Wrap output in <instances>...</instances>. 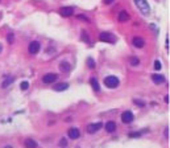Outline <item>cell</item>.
Listing matches in <instances>:
<instances>
[{
    "instance_id": "obj_1",
    "label": "cell",
    "mask_w": 170,
    "mask_h": 148,
    "mask_svg": "<svg viewBox=\"0 0 170 148\" xmlns=\"http://www.w3.org/2000/svg\"><path fill=\"white\" fill-rule=\"evenodd\" d=\"M99 40H100L102 42H108V44H115L116 42V36L115 34H112L111 32H102L100 34H99Z\"/></svg>"
},
{
    "instance_id": "obj_2",
    "label": "cell",
    "mask_w": 170,
    "mask_h": 148,
    "mask_svg": "<svg viewBox=\"0 0 170 148\" xmlns=\"http://www.w3.org/2000/svg\"><path fill=\"white\" fill-rule=\"evenodd\" d=\"M135 3H136V5H137L138 11H141L142 15H149V13H150V7H149L146 0H135Z\"/></svg>"
},
{
    "instance_id": "obj_3",
    "label": "cell",
    "mask_w": 170,
    "mask_h": 148,
    "mask_svg": "<svg viewBox=\"0 0 170 148\" xmlns=\"http://www.w3.org/2000/svg\"><path fill=\"white\" fill-rule=\"evenodd\" d=\"M120 83L119 78H116L115 75H108L104 78V85H106L108 89H115V87H117Z\"/></svg>"
},
{
    "instance_id": "obj_4",
    "label": "cell",
    "mask_w": 170,
    "mask_h": 148,
    "mask_svg": "<svg viewBox=\"0 0 170 148\" xmlns=\"http://www.w3.org/2000/svg\"><path fill=\"white\" fill-rule=\"evenodd\" d=\"M57 78H58V74L48 73V74H45V75L42 77V82H44V83H46V85H51L53 82L57 81Z\"/></svg>"
},
{
    "instance_id": "obj_5",
    "label": "cell",
    "mask_w": 170,
    "mask_h": 148,
    "mask_svg": "<svg viewBox=\"0 0 170 148\" xmlns=\"http://www.w3.org/2000/svg\"><path fill=\"white\" fill-rule=\"evenodd\" d=\"M133 119H135V116H133V112L132 111H124V112L121 114V122L125 124H129L133 122Z\"/></svg>"
},
{
    "instance_id": "obj_6",
    "label": "cell",
    "mask_w": 170,
    "mask_h": 148,
    "mask_svg": "<svg viewBox=\"0 0 170 148\" xmlns=\"http://www.w3.org/2000/svg\"><path fill=\"white\" fill-rule=\"evenodd\" d=\"M40 48H41V45H40V42L38 41H32L29 44V46H28V52L30 53V54H37L38 52H40Z\"/></svg>"
},
{
    "instance_id": "obj_7",
    "label": "cell",
    "mask_w": 170,
    "mask_h": 148,
    "mask_svg": "<svg viewBox=\"0 0 170 148\" xmlns=\"http://www.w3.org/2000/svg\"><path fill=\"white\" fill-rule=\"evenodd\" d=\"M102 127H103V123H100V122L88 124V126H87V132H88V134H95V132H98Z\"/></svg>"
},
{
    "instance_id": "obj_8",
    "label": "cell",
    "mask_w": 170,
    "mask_h": 148,
    "mask_svg": "<svg viewBox=\"0 0 170 148\" xmlns=\"http://www.w3.org/2000/svg\"><path fill=\"white\" fill-rule=\"evenodd\" d=\"M67 135H69V137H70V139H73V140H77V139H79V137H80V132H79V130L75 128V127L70 128L69 131H67Z\"/></svg>"
},
{
    "instance_id": "obj_9",
    "label": "cell",
    "mask_w": 170,
    "mask_h": 148,
    "mask_svg": "<svg viewBox=\"0 0 170 148\" xmlns=\"http://www.w3.org/2000/svg\"><path fill=\"white\" fill-rule=\"evenodd\" d=\"M59 12H61V15L63 16V17H70V16L74 13V9H73V7H62L61 9H59Z\"/></svg>"
},
{
    "instance_id": "obj_10",
    "label": "cell",
    "mask_w": 170,
    "mask_h": 148,
    "mask_svg": "<svg viewBox=\"0 0 170 148\" xmlns=\"http://www.w3.org/2000/svg\"><path fill=\"white\" fill-rule=\"evenodd\" d=\"M59 70H61L62 73H69V71L71 70V63L67 62V61H62V62L59 63Z\"/></svg>"
},
{
    "instance_id": "obj_11",
    "label": "cell",
    "mask_w": 170,
    "mask_h": 148,
    "mask_svg": "<svg viewBox=\"0 0 170 148\" xmlns=\"http://www.w3.org/2000/svg\"><path fill=\"white\" fill-rule=\"evenodd\" d=\"M104 128H106L107 132L112 134V132H115V130H116V123H115L114 120H108L106 124H104Z\"/></svg>"
},
{
    "instance_id": "obj_12",
    "label": "cell",
    "mask_w": 170,
    "mask_h": 148,
    "mask_svg": "<svg viewBox=\"0 0 170 148\" xmlns=\"http://www.w3.org/2000/svg\"><path fill=\"white\" fill-rule=\"evenodd\" d=\"M152 81L156 85H161L165 82V77L162 74H152Z\"/></svg>"
},
{
    "instance_id": "obj_13",
    "label": "cell",
    "mask_w": 170,
    "mask_h": 148,
    "mask_svg": "<svg viewBox=\"0 0 170 148\" xmlns=\"http://www.w3.org/2000/svg\"><path fill=\"white\" fill-rule=\"evenodd\" d=\"M54 91H65V90L69 89V83H66V82H61V83H57L53 86Z\"/></svg>"
},
{
    "instance_id": "obj_14",
    "label": "cell",
    "mask_w": 170,
    "mask_h": 148,
    "mask_svg": "<svg viewBox=\"0 0 170 148\" xmlns=\"http://www.w3.org/2000/svg\"><path fill=\"white\" fill-rule=\"evenodd\" d=\"M132 42L136 48H138V49L144 48V45H145V41H144V38H141V37H133Z\"/></svg>"
},
{
    "instance_id": "obj_15",
    "label": "cell",
    "mask_w": 170,
    "mask_h": 148,
    "mask_svg": "<svg viewBox=\"0 0 170 148\" xmlns=\"http://www.w3.org/2000/svg\"><path fill=\"white\" fill-rule=\"evenodd\" d=\"M117 20H119L120 23H127V21L129 20V15H128L127 11H120L119 16H117Z\"/></svg>"
},
{
    "instance_id": "obj_16",
    "label": "cell",
    "mask_w": 170,
    "mask_h": 148,
    "mask_svg": "<svg viewBox=\"0 0 170 148\" xmlns=\"http://www.w3.org/2000/svg\"><path fill=\"white\" fill-rule=\"evenodd\" d=\"M24 144H25V147H27V148H37V147H38V145H37V143H36L33 139H30V137L25 139Z\"/></svg>"
},
{
    "instance_id": "obj_17",
    "label": "cell",
    "mask_w": 170,
    "mask_h": 148,
    "mask_svg": "<svg viewBox=\"0 0 170 148\" xmlns=\"http://www.w3.org/2000/svg\"><path fill=\"white\" fill-rule=\"evenodd\" d=\"M90 83H91V86H92L94 91H96V92L100 91V86H99V83H98V81H96V78H91L90 79Z\"/></svg>"
},
{
    "instance_id": "obj_18",
    "label": "cell",
    "mask_w": 170,
    "mask_h": 148,
    "mask_svg": "<svg viewBox=\"0 0 170 148\" xmlns=\"http://www.w3.org/2000/svg\"><path fill=\"white\" fill-rule=\"evenodd\" d=\"M7 41H8L9 44H13L15 42V33L13 32H9V33L7 34Z\"/></svg>"
},
{
    "instance_id": "obj_19",
    "label": "cell",
    "mask_w": 170,
    "mask_h": 148,
    "mask_svg": "<svg viewBox=\"0 0 170 148\" xmlns=\"http://www.w3.org/2000/svg\"><path fill=\"white\" fill-rule=\"evenodd\" d=\"M129 62H130V65H132V66H137L138 63H140V60H138L137 57H130Z\"/></svg>"
},
{
    "instance_id": "obj_20",
    "label": "cell",
    "mask_w": 170,
    "mask_h": 148,
    "mask_svg": "<svg viewBox=\"0 0 170 148\" xmlns=\"http://www.w3.org/2000/svg\"><path fill=\"white\" fill-rule=\"evenodd\" d=\"M80 37H82V40L85 42H90V37H88V33L86 31H82V34H80Z\"/></svg>"
},
{
    "instance_id": "obj_21",
    "label": "cell",
    "mask_w": 170,
    "mask_h": 148,
    "mask_svg": "<svg viewBox=\"0 0 170 148\" xmlns=\"http://www.w3.org/2000/svg\"><path fill=\"white\" fill-rule=\"evenodd\" d=\"M87 65H88V68H90V69H94V68H95V61H94L92 60V58H87Z\"/></svg>"
},
{
    "instance_id": "obj_22",
    "label": "cell",
    "mask_w": 170,
    "mask_h": 148,
    "mask_svg": "<svg viewBox=\"0 0 170 148\" xmlns=\"http://www.w3.org/2000/svg\"><path fill=\"white\" fill-rule=\"evenodd\" d=\"M59 147H61V148H65V147H67V140L65 139V137H62V139L59 140Z\"/></svg>"
},
{
    "instance_id": "obj_23",
    "label": "cell",
    "mask_w": 170,
    "mask_h": 148,
    "mask_svg": "<svg viewBox=\"0 0 170 148\" xmlns=\"http://www.w3.org/2000/svg\"><path fill=\"white\" fill-rule=\"evenodd\" d=\"M11 82H13V78H11V79H6V81L3 82V85H1V87H3V89H6V87H8V85L11 83Z\"/></svg>"
},
{
    "instance_id": "obj_24",
    "label": "cell",
    "mask_w": 170,
    "mask_h": 148,
    "mask_svg": "<svg viewBox=\"0 0 170 148\" xmlns=\"http://www.w3.org/2000/svg\"><path fill=\"white\" fill-rule=\"evenodd\" d=\"M135 105H137L138 107H144V106H145V102H142V100H140V99H135Z\"/></svg>"
},
{
    "instance_id": "obj_25",
    "label": "cell",
    "mask_w": 170,
    "mask_h": 148,
    "mask_svg": "<svg viewBox=\"0 0 170 148\" xmlns=\"http://www.w3.org/2000/svg\"><path fill=\"white\" fill-rule=\"evenodd\" d=\"M77 17L79 18V20H85L86 23H90V18H88V17H86V16H83V15H78Z\"/></svg>"
},
{
    "instance_id": "obj_26",
    "label": "cell",
    "mask_w": 170,
    "mask_h": 148,
    "mask_svg": "<svg viewBox=\"0 0 170 148\" xmlns=\"http://www.w3.org/2000/svg\"><path fill=\"white\" fill-rule=\"evenodd\" d=\"M28 87H29V83H28L27 81H24V82H21V90H27Z\"/></svg>"
},
{
    "instance_id": "obj_27",
    "label": "cell",
    "mask_w": 170,
    "mask_h": 148,
    "mask_svg": "<svg viewBox=\"0 0 170 148\" xmlns=\"http://www.w3.org/2000/svg\"><path fill=\"white\" fill-rule=\"evenodd\" d=\"M141 134H142V132H130V134H129V137H138Z\"/></svg>"
},
{
    "instance_id": "obj_28",
    "label": "cell",
    "mask_w": 170,
    "mask_h": 148,
    "mask_svg": "<svg viewBox=\"0 0 170 148\" xmlns=\"http://www.w3.org/2000/svg\"><path fill=\"white\" fill-rule=\"evenodd\" d=\"M154 69H156V70H161V62H159V61H156V62H154Z\"/></svg>"
},
{
    "instance_id": "obj_29",
    "label": "cell",
    "mask_w": 170,
    "mask_h": 148,
    "mask_svg": "<svg viewBox=\"0 0 170 148\" xmlns=\"http://www.w3.org/2000/svg\"><path fill=\"white\" fill-rule=\"evenodd\" d=\"M165 137H166V139H169V127H166V128H165Z\"/></svg>"
},
{
    "instance_id": "obj_30",
    "label": "cell",
    "mask_w": 170,
    "mask_h": 148,
    "mask_svg": "<svg viewBox=\"0 0 170 148\" xmlns=\"http://www.w3.org/2000/svg\"><path fill=\"white\" fill-rule=\"evenodd\" d=\"M112 1H114V0H103V3H104V4H107V5H108V4H111Z\"/></svg>"
},
{
    "instance_id": "obj_31",
    "label": "cell",
    "mask_w": 170,
    "mask_h": 148,
    "mask_svg": "<svg viewBox=\"0 0 170 148\" xmlns=\"http://www.w3.org/2000/svg\"><path fill=\"white\" fill-rule=\"evenodd\" d=\"M164 100H165V102H166V103H169V95H166V97L164 98Z\"/></svg>"
},
{
    "instance_id": "obj_32",
    "label": "cell",
    "mask_w": 170,
    "mask_h": 148,
    "mask_svg": "<svg viewBox=\"0 0 170 148\" xmlns=\"http://www.w3.org/2000/svg\"><path fill=\"white\" fill-rule=\"evenodd\" d=\"M4 148H12V147H11V145H6V147H4Z\"/></svg>"
},
{
    "instance_id": "obj_33",
    "label": "cell",
    "mask_w": 170,
    "mask_h": 148,
    "mask_svg": "<svg viewBox=\"0 0 170 148\" xmlns=\"http://www.w3.org/2000/svg\"><path fill=\"white\" fill-rule=\"evenodd\" d=\"M1 49H3V46H1V44H0V52H1Z\"/></svg>"
}]
</instances>
